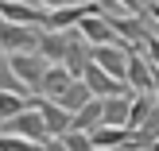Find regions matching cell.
Here are the masks:
<instances>
[{"mask_svg": "<svg viewBox=\"0 0 159 151\" xmlns=\"http://www.w3.org/2000/svg\"><path fill=\"white\" fill-rule=\"evenodd\" d=\"M0 93H23V97H31V89L16 78V70H12V62H8V54L0 58Z\"/></svg>", "mask_w": 159, "mask_h": 151, "instance_id": "17", "label": "cell"}, {"mask_svg": "<svg viewBox=\"0 0 159 151\" xmlns=\"http://www.w3.org/2000/svg\"><path fill=\"white\" fill-rule=\"evenodd\" d=\"M128 89L132 93H155V66L148 62L144 51H132L128 54Z\"/></svg>", "mask_w": 159, "mask_h": 151, "instance_id": "7", "label": "cell"}, {"mask_svg": "<svg viewBox=\"0 0 159 151\" xmlns=\"http://www.w3.org/2000/svg\"><path fill=\"white\" fill-rule=\"evenodd\" d=\"M85 85H89V93L97 101H109V97H132V89H128V82H116L113 74H105V70L93 62L89 70H85V78H82Z\"/></svg>", "mask_w": 159, "mask_h": 151, "instance_id": "4", "label": "cell"}, {"mask_svg": "<svg viewBox=\"0 0 159 151\" xmlns=\"http://www.w3.org/2000/svg\"><path fill=\"white\" fill-rule=\"evenodd\" d=\"M105 16H109V23L116 27V35H120L132 51H144L148 47L152 31H148V23H140V16H113V12H105Z\"/></svg>", "mask_w": 159, "mask_h": 151, "instance_id": "9", "label": "cell"}, {"mask_svg": "<svg viewBox=\"0 0 159 151\" xmlns=\"http://www.w3.org/2000/svg\"><path fill=\"white\" fill-rule=\"evenodd\" d=\"M105 124V101L93 97L89 105L82 109V113H74V132H85V136H93V132Z\"/></svg>", "mask_w": 159, "mask_h": 151, "instance_id": "13", "label": "cell"}, {"mask_svg": "<svg viewBox=\"0 0 159 151\" xmlns=\"http://www.w3.org/2000/svg\"><path fill=\"white\" fill-rule=\"evenodd\" d=\"M78 4H85V0H78Z\"/></svg>", "mask_w": 159, "mask_h": 151, "instance_id": "27", "label": "cell"}, {"mask_svg": "<svg viewBox=\"0 0 159 151\" xmlns=\"http://www.w3.org/2000/svg\"><path fill=\"white\" fill-rule=\"evenodd\" d=\"M62 144H66L70 151H93V140L85 136V132H74V128H70L66 136H62Z\"/></svg>", "mask_w": 159, "mask_h": 151, "instance_id": "19", "label": "cell"}, {"mask_svg": "<svg viewBox=\"0 0 159 151\" xmlns=\"http://www.w3.org/2000/svg\"><path fill=\"white\" fill-rule=\"evenodd\" d=\"M78 31H82V39L93 43V47H128L120 35H116V27L109 23V16H89V20L78 23Z\"/></svg>", "mask_w": 159, "mask_h": 151, "instance_id": "6", "label": "cell"}, {"mask_svg": "<svg viewBox=\"0 0 159 151\" xmlns=\"http://www.w3.org/2000/svg\"><path fill=\"white\" fill-rule=\"evenodd\" d=\"M155 101H159V70H155Z\"/></svg>", "mask_w": 159, "mask_h": 151, "instance_id": "24", "label": "cell"}, {"mask_svg": "<svg viewBox=\"0 0 159 151\" xmlns=\"http://www.w3.org/2000/svg\"><path fill=\"white\" fill-rule=\"evenodd\" d=\"M35 109H39V116H43V124H47V132H51L54 140H62L70 128H74V113H66V109L58 105V101H47V97H35Z\"/></svg>", "mask_w": 159, "mask_h": 151, "instance_id": "8", "label": "cell"}, {"mask_svg": "<svg viewBox=\"0 0 159 151\" xmlns=\"http://www.w3.org/2000/svg\"><path fill=\"white\" fill-rule=\"evenodd\" d=\"M0 58H4V51H0Z\"/></svg>", "mask_w": 159, "mask_h": 151, "instance_id": "26", "label": "cell"}, {"mask_svg": "<svg viewBox=\"0 0 159 151\" xmlns=\"http://www.w3.org/2000/svg\"><path fill=\"white\" fill-rule=\"evenodd\" d=\"M74 85V78H70V70L66 66H51L47 70V78H43V85H39V97H47V101H58L62 93Z\"/></svg>", "mask_w": 159, "mask_h": 151, "instance_id": "12", "label": "cell"}, {"mask_svg": "<svg viewBox=\"0 0 159 151\" xmlns=\"http://www.w3.org/2000/svg\"><path fill=\"white\" fill-rule=\"evenodd\" d=\"M159 109V101H155V93H136L132 97V120H128V128L136 132V128H144L148 120H152V113Z\"/></svg>", "mask_w": 159, "mask_h": 151, "instance_id": "15", "label": "cell"}, {"mask_svg": "<svg viewBox=\"0 0 159 151\" xmlns=\"http://www.w3.org/2000/svg\"><path fill=\"white\" fill-rule=\"evenodd\" d=\"M0 151H43V147H39V144H31V140L4 136V132H0Z\"/></svg>", "mask_w": 159, "mask_h": 151, "instance_id": "18", "label": "cell"}, {"mask_svg": "<svg viewBox=\"0 0 159 151\" xmlns=\"http://www.w3.org/2000/svg\"><path fill=\"white\" fill-rule=\"evenodd\" d=\"M35 54H43L51 66H62L66 54H70V31H43V35H39V51H35Z\"/></svg>", "mask_w": 159, "mask_h": 151, "instance_id": "10", "label": "cell"}, {"mask_svg": "<svg viewBox=\"0 0 159 151\" xmlns=\"http://www.w3.org/2000/svg\"><path fill=\"white\" fill-rule=\"evenodd\" d=\"M39 27H23V23H0V51L4 54H35L39 51Z\"/></svg>", "mask_w": 159, "mask_h": 151, "instance_id": "2", "label": "cell"}, {"mask_svg": "<svg viewBox=\"0 0 159 151\" xmlns=\"http://www.w3.org/2000/svg\"><path fill=\"white\" fill-rule=\"evenodd\" d=\"M144 54H148V62H152V66L159 70V35H152V39H148V47H144Z\"/></svg>", "mask_w": 159, "mask_h": 151, "instance_id": "20", "label": "cell"}, {"mask_svg": "<svg viewBox=\"0 0 159 151\" xmlns=\"http://www.w3.org/2000/svg\"><path fill=\"white\" fill-rule=\"evenodd\" d=\"M132 97H136V93H132ZM132 97H109L105 101V124L109 128H128V120H132Z\"/></svg>", "mask_w": 159, "mask_h": 151, "instance_id": "14", "label": "cell"}, {"mask_svg": "<svg viewBox=\"0 0 159 151\" xmlns=\"http://www.w3.org/2000/svg\"><path fill=\"white\" fill-rule=\"evenodd\" d=\"M152 151H159V144H155V147H152Z\"/></svg>", "mask_w": 159, "mask_h": 151, "instance_id": "25", "label": "cell"}, {"mask_svg": "<svg viewBox=\"0 0 159 151\" xmlns=\"http://www.w3.org/2000/svg\"><path fill=\"white\" fill-rule=\"evenodd\" d=\"M116 4H120L128 16H140V12H144V8H140V0H116Z\"/></svg>", "mask_w": 159, "mask_h": 151, "instance_id": "22", "label": "cell"}, {"mask_svg": "<svg viewBox=\"0 0 159 151\" xmlns=\"http://www.w3.org/2000/svg\"><path fill=\"white\" fill-rule=\"evenodd\" d=\"M89 101H93L89 85H85V82H74V85H70V89H66V93L58 97V105L66 109V113H82V109L89 105Z\"/></svg>", "mask_w": 159, "mask_h": 151, "instance_id": "16", "label": "cell"}, {"mask_svg": "<svg viewBox=\"0 0 159 151\" xmlns=\"http://www.w3.org/2000/svg\"><path fill=\"white\" fill-rule=\"evenodd\" d=\"M0 20L4 23H23V27H39L51 20L47 8H35V4H23V0H0Z\"/></svg>", "mask_w": 159, "mask_h": 151, "instance_id": "5", "label": "cell"}, {"mask_svg": "<svg viewBox=\"0 0 159 151\" xmlns=\"http://www.w3.org/2000/svg\"><path fill=\"white\" fill-rule=\"evenodd\" d=\"M89 140H93V151H124V147L132 144V132L128 128H109V124H101Z\"/></svg>", "mask_w": 159, "mask_h": 151, "instance_id": "11", "label": "cell"}, {"mask_svg": "<svg viewBox=\"0 0 159 151\" xmlns=\"http://www.w3.org/2000/svg\"><path fill=\"white\" fill-rule=\"evenodd\" d=\"M8 62H12L16 78H20L31 93H39V85H43V78H47V70H51V62H47L43 54H8Z\"/></svg>", "mask_w": 159, "mask_h": 151, "instance_id": "3", "label": "cell"}, {"mask_svg": "<svg viewBox=\"0 0 159 151\" xmlns=\"http://www.w3.org/2000/svg\"><path fill=\"white\" fill-rule=\"evenodd\" d=\"M148 16H152V20L159 23V0H155V4H152V8H148Z\"/></svg>", "mask_w": 159, "mask_h": 151, "instance_id": "23", "label": "cell"}, {"mask_svg": "<svg viewBox=\"0 0 159 151\" xmlns=\"http://www.w3.org/2000/svg\"><path fill=\"white\" fill-rule=\"evenodd\" d=\"M4 136H20V140H31V144H51V132H47V124H43V116H39V109H35V101H31V109L27 113H20V116H12V120H4Z\"/></svg>", "mask_w": 159, "mask_h": 151, "instance_id": "1", "label": "cell"}, {"mask_svg": "<svg viewBox=\"0 0 159 151\" xmlns=\"http://www.w3.org/2000/svg\"><path fill=\"white\" fill-rule=\"evenodd\" d=\"M78 4V0H39V8H47V12H58V8H70Z\"/></svg>", "mask_w": 159, "mask_h": 151, "instance_id": "21", "label": "cell"}]
</instances>
